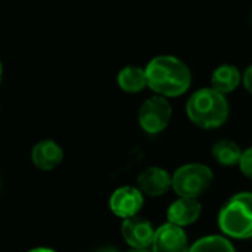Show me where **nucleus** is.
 <instances>
[{
    "label": "nucleus",
    "instance_id": "4468645a",
    "mask_svg": "<svg viewBox=\"0 0 252 252\" xmlns=\"http://www.w3.org/2000/svg\"><path fill=\"white\" fill-rule=\"evenodd\" d=\"M214 159L222 166H234L239 165L242 159V149L231 140H220L212 146Z\"/></svg>",
    "mask_w": 252,
    "mask_h": 252
},
{
    "label": "nucleus",
    "instance_id": "6ab92c4d",
    "mask_svg": "<svg viewBox=\"0 0 252 252\" xmlns=\"http://www.w3.org/2000/svg\"><path fill=\"white\" fill-rule=\"evenodd\" d=\"M98 252H119L116 248H113V246H107V248H102V249H99Z\"/></svg>",
    "mask_w": 252,
    "mask_h": 252
},
{
    "label": "nucleus",
    "instance_id": "9b49d317",
    "mask_svg": "<svg viewBox=\"0 0 252 252\" xmlns=\"http://www.w3.org/2000/svg\"><path fill=\"white\" fill-rule=\"evenodd\" d=\"M63 158H64L63 149L52 140H45L37 143L32 152L33 163L42 171H52L61 163Z\"/></svg>",
    "mask_w": 252,
    "mask_h": 252
},
{
    "label": "nucleus",
    "instance_id": "aec40b11",
    "mask_svg": "<svg viewBox=\"0 0 252 252\" xmlns=\"http://www.w3.org/2000/svg\"><path fill=\"white\" fill-rule=\"evenodd\" d=\"M128 252H152V251H149V249H131Z\"/></svg>",
    "mask_w": 252,
    "mask_h": 252
},
{
    "label": "nucleus",
    "instance_id": "6e6552de",
    "mask_svg": "<svg viewBox=\"0 0 252 252\" xmlns=\"http://www.w3.org/2000/svg\"><path fill=\"white\" fill-rule=\"evenodd\" d=\"M189 240L183 227L171 222L162 224L155 234L152 252H189Z\"/></svg>",
    "mask_w": 252,
    "mask_h": 252
},
{
    "label": "nucleus",
    "instance_id": "f257e3e1",
    "mask_svg": "<svg viewBox=\"0 0 252 252\" xmlns=\"http://www.w3.org/2000/svg\"><path fill=\"white\" fill-rule=\"evenodd\" d=\"M147 86L160 96L175 98L186 94L191 85L189 67L178 58L160 55L153 58L147 67Z\"/></svg>",
    "mask_w": 252,
    "mask_h": 252
},
{
    "label": "nucleus",
    "instance_id": "dca6fc26",
    "mask_svg": "<svg viewBox=\"0 0 252 252\" xmlns=\"http://www.w3.org/2000/svg\"><path fill=\"white\" fill-rule=\"evenodd\" d=\"M239 168L246 178L252 180V147H249L243 152L242 159L239 162Z\"/></svg>",
    "mask_w": 252,
    "mask_h": 252
},
{
    "label": "nucleus",
    "instance_id": "20e7f679",
    "mask_svg": "<svg viewBox=\"0 0 252 252\" xmlns=\"http://www.w3.org/2000/svg\"><path fill=\"white\" fill-rule=\"evenodd\" d=\"M214 174L203 163H187L180 166L172 175V189L180 197L197 199L212 184Z\"/></svg>",
    "mask_w": 252,
    "mask_h": 252
},
{
    "label": "nucleus",
    "instance_id": "412c9836",
    "mask_svg": "<svg viewBox=\"0 0 252 252\" xmlns=\"http://www.w3.org/2000/svg\"><path fill=\"white\" fill-rule=\"evenodd\" d=\"M0 79H2V64H0Z\"/></svg>",
    "mask_w": 252,
    "mask_h": 252
},
{
    "label": "nucleus",
    "instance_id": "39448f33",
    "mask_svg": "<svg viewBox=\"0 0 252 252\" xmlns=\"http://www.w3.org/2000/svg\"><path fill=\"white\" fill-rule=\"evenodd\" d=\"M172 117V107L168 98L156 95L146 99L138 111V123L149 135L160 134L169 125Z\"/></svg>",
    "mask_w": 252,
    "mask_h": 252
},
{
    "label": "nucleus",
    "instance_id": "f8f14e48",
    "mask_svg": "<svg viewBox=\"0 0 252 252\" xmlns=\"http://www.w3.org/2000/svg\"><path fill=\"white\" fill-rule=\"evenodd\" d=\"M240 80H242V76L237 67L230 65V64H222L214 70L211 76V88L225 95V94L233 92L239 86Z\"/></svg>",
    "mask_w": 252,
    "mask_h": 252
},
{
    "label": "nucleus",
    "instance_id": "423d86ee",
    "mask_svg": "<svg viewBox=\"0 0 252 252\" xmlns=\"http://www.w3.org/2000/svg\"><path fill=\"white\" fill-rule=\"evenodd\" d=\"M108 205L116 217L126 220L138 215V212L144 206V196L138 187L123 186L113 191Z\"/></svg>",
    "mask_w": 252,
    "mask_h": 252
},
{
    "label": "nucleus",
    "instance_id": "7ed1b4c3",
    "mask_svg": "<svg viewBox=\"0 0 252 252\" xmlns=\"http://www.w3.org/2000/svg\"><path fill=\"white\" fill-rule=\"evenodd\" d=\"M218 225L227 237H252V193L242 191L231 196L221 208Z\"/></svg>",
    "mask_w": 252,
    "mask_h": 252
},
{
    "label": "nucleus",
    "instance_id": "0eeeda50",
    "mask_svg": "<svg viewBox=\"0 0 252 252\" xmlns=\"http://www.w3.org/2000/svg\"><path fill=\"white\" fill-rule=\"evenodd\" d=\"M156 230L152 222L143 217H131L122 222V236L131 249H147L152 246Z\"/></svg>",
    "mask_w": 252,
    "mask_h": 252
},
{
    "label": "nucleus",
    "instance_id": "1a4fd4ad",
    "mask_svg": "<svg viewBox=\"0 0 252 252\" xmlns=\"http://www.w3.org/2000/svg\"><path fill=\"white\" fill-rule=\"evenodd\" d=\"M138 189L141 193L158 197L163 196L172 187V175L159 166H150L138 175Z\"/></svg>",
    "mask_w": 252,
    "mask_h": 252
},
{
    "label": "nucleus",
    "instance_id": "4be33fe9",
    "mask_svg": "<svg viewBox=\"0 0 252 252\" xmlns=\"http://www.w3.org/2000/svg\"><path fill=\"white\" fill-rule=\"evenodd\" d=\"M251 20H252V17H251Z\"/></svg>",
    "mask_w": 252,
    "mask_h": 252
},
{
    "label": "nucleus",
    "instance_id": "9d476101",
    "mask_svg": "<svg viewBox=\"0 0 252 252\" xmlns=\"http://www.w3.org/2000/svg\"><path fill=\"white\" fill-rule=\"evenodd\" d=\"M200 212H202V205L199 199L180 197L171 203V206L166 211V217H168V222L178 227H184L197 221Z\"/></svg>",
    "mask_w": 252,
    "mask_h": 252
},
{
    "label": "nucleus",
    "instance_id": "2eb2a0df",
    "mask_svg": "<svg viewBox=\"0 0 252 252\" xmlns=\"http://www.w3.org/2000/svg\"><path fill=\"white\" fill-rule=\"evenodd\" d=\"M189 252H236L231 242L218 234H209L196 240Z\"/></svg>",
    "mask_w": 252,
    "mask_h": 252
},
{
    "label": "nucleus",
    "instance_id": "f3484780",
    "mask_svg": "<svg viewBox=\"0 0 252 252\" xmlns=\"http://www.w3.org/2000/svg\"><path fill=\"white\" fill-rule=\"evenodd\" d=\"M242 82H243L245 89H246L249 94H252V65H249V67L245 70V73H243V76H242Z\"/></svg>",
    "mask_w": 252,
    "mask_h": 252
},
{
    "label": "nucleus",
    "instance_id": "a211bd4d",
    "mask_svg": "<svg viewBox=\"0 0 252 252\" xmlns=\"http://www.w3.org/2000/svg\"><path fill=\"white\" fill-rule=\"evenodd\" d=\"M29 252H55L54 249H49V248H34Z\"/></svg>",
    "mask_w": 252,
    "mask_h": 252
},
{
    "label": "nucleus",
    "instance_id": "ddd939ff",
    "mask_svg": "<svg viewBox=\"0 0 252 252\" xmlns=\"http://www.w3.org/2000/svg\"><path fill=\"white\" fill-rule=\"evenodd\" d=\"M117 85L122 91L128 94H138L147 86L146 68L137 65H128L119 71Z\"/></svg>",
    "mask_w": 252,
    "mask_h": 252
},
{
    "label": "nucleus",
    "instance_id": "f03ea898",
    "mask_svg": "<svg viewBox=\"0 0 252 252\" xmlns=\"http://www.w3.org/2000/svg\"><path fill=\"white\" fill-rule=\"evenodd\" d=\"M227 98L212 88L196 91L187 101L186 113L191 123L203 129H215L222 126L228 119Z\"/></svg>",
    "mask_w": 252,
    "mask_h": 252
}]
</instances>
